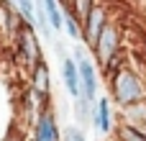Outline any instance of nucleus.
Segmentation results:
<instances>
[{"label": "nucleus", "instance_id": "nucleus-10", "mask_svg": "<svg viewBox=\"0 0 146 141\" xmlns=\"http://www.w3.org/2000/svg\"><path fill=\"white\" fill-rule=\"evenodd\" d=\"M44 10H46V18H49V26L54 33H59L64 28V10H62V3H54V0H44Z\"/></svg>", "mask_w": 146, "mask_h": 141}, {"label": "nucleus", "instance_id": "nucleus-1", "mask_svg": "<svg viewBox=\"0 0 146 141\" xmlns=\"http://www.w3.org/2000/svg\"><path fill=\"white\" fill-rule=\"evenodd\" d=\"M13 46H15V57H18V62L26 64L28 72H31L38 62H44L41 44H38V36H36V28H33V26L21 23L18 33L13 36Z\"/></svg>", "mask_w": 146, "mask_h": 141}, {"label": "nucleus", "instance_id": "nucleus-6", "mask_svg": "<svg viewBox=\"0 0 146 141\" xmlns=\"http://www.w3.org/2000/svg\"><path fill=\"white\" fill-rule=\"evenodd\" d=\"M92 51H95V57H98V62L103 64V69L108 67V62L118 54V31H115V26H105L103 28V33H100V39H98V44L92 46Z\"/></svg>", "mask_w": 146, "mask_h": 141}, {"label": "nucleus", "instance_id": "nucleus-15", "mask_svg": "<svg viewBox=\"0 0 146 141\" xmlns=\"http://www.w3.org/2000/svg\"><path fill=\"white\" fill-rule=\"evenodd\" d=\"M90 116H92V113H90V103H87L85 98H80V100H77V118H80V121L85 123V121H87Z\"/></svg>", "mask_w": 146, "mask_h": 141}, {"label": "nucleus", "instance_id": "nucleus-13", "mask_svg": "<svg viewBox=\"0 0 146 141\" xmlns=\"http://www.w3.org/2000/svg\"><path fill=\"white\" fill-rule=\"evenodd\" d=\"M92 5H95V3H90V0H77V3H67V8L72 10V15H74V18L80 21V23H85V21H87V15H90Z\"/></svg>", "mask_w": 146, "mask_h": 141}, {"label": "nucleus", "instance_id": "nucleus-11", "mask_svg": "<svg viewBox=\"0 0 146 141\" xmlns=\"http://www.w3.org/2000/svg\"><path fill=\"white\" fill-rule=\"evenodd\" d=\"M13 5H15L21 21L36 28V3H31V0H18V3H13Z\"/></svg>", "mask_w": 146, "mask_h": 141}, {"label": "nucleus", "instance_id": "nucleus-8", "mask_svg": "<svg viewBox=\"0 0 146 141\" xmlns=\"http://www.w3.org/2000/svg\"><path fill=\"white\" fill-rule=\"evenodd\" d=\"M62 80H64V87L69 90V95L74 100L82 98V87H80V72H77V64L72 57H62Z\"/></svg>", "mask_w": 146, "mask_h": 141}, {"label": "nucleus", "instance_id": "nucleus-2", "mask_svg": "<svg viewBox=\"0 0 146 141\" xmlns=\"http://www.w3.org/2000/svg\"><path fill=\"white\" fill-rule=\"evenodd\" d=\"M110 85H113V95H115V100H118L121 105H126V108H133L136 103L144 100V90H141L139 77H136L131 69H126V67L118 69V74L110 77Z\"/></svg>", "mask_w": 146, "mask_h": 141}, {"label": "nucleus", "instance_id": "nucleus-7", "mask_svg": "<svg viewBox=\"0 0 146 141\" xmlns=\"http://www.w3.org/2000/svg\"><path fill=\"white\" fill-rule=\"evenodd\" d=\"M28 80H31V92H36L41 100L49 103V95H51V80H49V67H46V62H38V64L28 72Z\"/></svg>", "mask_w": 146, "mask_h": 141}, {"label": "nucleus", "instance_id": "nucleus-4", "mask_svg": "<svg viewBox=\"0 0 146 141\" xmlns=\"http://www.w3.org/2000/svg\"><path fill=\"white\" fill-rule=\"evenodd\" d=\"M31 141H62V131H59V126H56V116H54L51 108L41 110L38 118L33 121Z\"/></svg>", "mask_w": 146, "mask_h": 141}, {"label": "nucleus", "instance_id": "nucleus-12", "mask_svg": "<svg viewBox=\"0 0 146 141\" xmlns=\"http://www.w3.org/2000/svg\"><path fill=\"white\" fill-rule=\"evenodd\" d=\"M62 10H64V31H67V36L69 39H82V23L72 15V10L67 5H62Z\"/></svg>", "mask_w": 146, "mask_h": 141}, {"label": "nucleus", "instance_id": "nucleus-5", "mask_svg": "<svg viewBox=\"0 0 146 141\" xmlns=\"http://www.w3.org/2000/svg\"><path fill=\"white\" fill-rule=\"evenodd\" d=\"M105 26H108V13H105V8H103V5H92L87 21L82 23V41H85L87 46H95Z\"/></svg>", "mask_w": 146, "mask_h": 141}, {"label": "nucleus", "instance_id": "nucleus-9", "mask_svg": "<svg viewBox=\"0 0 146 141\" xmlns=\"http://www.w3.org/2000/svg\"><path fill=\"white\" fill-rule=\"evenodd\" d=\"M92 121H95L98 131H103V134H108V131L113 128V116H110V103H108V98H100V100H98V110H95Z\"/></svg>", "mask_w": 146, "mask_h": 141}, {"label": "nucleus", "instance_id": "nucleus-14", "mask_svg": "<svg viewBox=\"0 0 146 141\" xmlns=\"http://www.w3.org/2000/svg\"><path fill=\"white\" fill-rule=\"evenodd\" d=\"M121 136H123V141H146V134H141L133 126H123L121 128Z\"/></svg>", "mask_w": 146, "mask_h": 141}, {"label": "nucleus", "instance_id": "nucleus-3", "mask_svg": "<svg viewBox=\"0 0 146 141\" xmlns=\"http://www.w3.org/2000/svg\"><path fill=\"white\" fill-rule=\"evenodd\" d=\"M74 64H77V72H80V87H82V98L87 103L95 100V92H98V77H95V67L92 62L87 59V54L82 49H74Z\"/></svg>", "mask_w": 146, "mask_h": 141}, {"label": "nucleus", "instance_id": "nucleus-16", "mask_svg": "<svg viewBox=\"0 0 146 141\" xmlns=\"http://www.w3.org/2000/svg\"><path fill=\"white\" fill-rule=\"evenodd\" d=\"M62 141H87V139L82 136V131H80V128L69 126V128L64 131V136H62Z\"/></svg>", "mask_w": 146, "mask_h": 141}]
</instances>
